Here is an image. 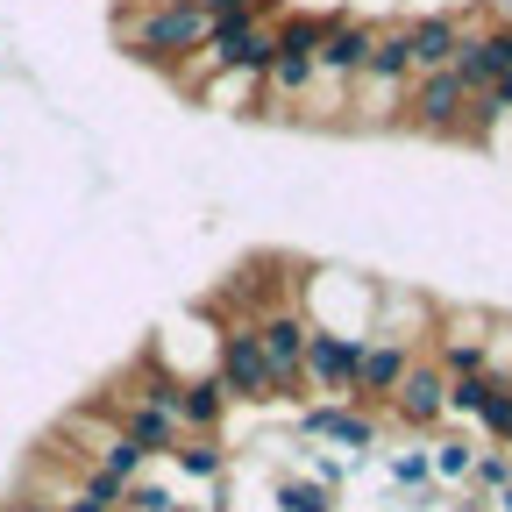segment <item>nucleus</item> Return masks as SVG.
Listing matches in <instances>:
<instances>
[{
    "label": "nucleus",
    "instance_id": "1",
    "mask_svg": "<svg viewBox=\"0 0 512 512\" xmlns=\"http://www.w3.org/2000/svg\"><path fill=\"white\" fill-rule=\"evenodd\" d=\"M207 43V15L192 8V0H157V8H143L136 22H121V50L128 57H185V50H200Z\"/></svg>",
    "mask_w": 512,
    "mask_h": 512
},
{
    "label": "nucleus",
    "instance_id": "2",
    "mask_svg": "<svg viewBox=\"0 0 512 512\" xmlns=\"http://www.w3.org/2000/svg\"><path fill=\"white\" fill-rule=\"evenodd\" d=\"M377 434H384V427H377V413H370V406H356V399H349V406H342V399H313V406H299V413H292V441H335L349 470H363V463H370Z\"/></svg>",
    "mask_w": 512,
    "mask_h": 512
},
{
    "label": "nucleus",
    "instance_id": "3",
    "mask_svg": "<svg viewBox=\"0 0 512 512\" xmlns=\"http://www.w3.org/2000/svg\"><path fill=\"white\" fill-rule=\"evenodd\" d=\"M214 384L228 392V406H278V392H271V363H264V349H256L249 320H221Z\"/></svg>",
    "mask_w": 512,
    "mask_h": 512
},
{
    "label": "nucleus",
    "instance_id": "4",
    "mask_svg": "<svg viewBox=\"0 0 512 512\" xmlns=\"http://www.w3.org/2000/svg\"><path fill=\"white\" fill-rule=\"evenodd\" d=\"M249 335H256V349H264V363H271V392H278V406L306 399V392H299V356H306V313H299L292 299H278V306H264V313L249 320Z\"/></svg>",
    "mask_w": 512,
    "mask_h": 512
},
{
    "label": "nucleus",
    "instance_id": "5",
    "mask_svg": "<svg viewBox=\"0 0 512 512\" xmlns=\"http://www.w3.org/2000/svg\"><path fill=\"white\" fill-rule=\"evenodd\" d=\"M356 356H363V335H328V328H306V356H299V392H320V399H349Z\"/></svg>",
    "mask_w": 512,
    "mask_h": 512
},
{
    "label": "nucleus",
    "instance_id": "6",
    "mask_svg": "<svg viewBox=\"0 0 512 512\" xmlns=\"http://www.w3.org/2000/svg\"><path fill=\"white\" fill-rule=\"evenodd\" d=\"M370 43H377V22H356V15H320V43H313V79H363L370 64Z\"/></svg>",
    "mask_w": 512,
    "mask_h": 512
},
{
    "label": "nucleus",
    "instance_id": "7",
    "mask_svg": "<svg viewBox=\"0 0 512 512\" xmlns=\"http://www.w3.org/2000/svg\"><path fill=\"white\" fill-rule=\"evenodd\" d=\"M463 107H470V93L456 86V72H413L406 121L420 136H463Z\"/></svg>",
    "mask_w": 512,
    "mask_h": 512
},
{
    "label": "nucleus",
    "instance_id": "8",
    "mask_svg": "<svg viewBox=\"0 0 512 512\" xmlns=\"http://www.w3.org/2000/svg\"><path fill=\"white\" fill-rule=\"evenodd\" d=\"M384 406H392V420H406V427H441L448 420V370L434 356H413L406 377H399V392Z\"/></svg>",
    "mask_w": 512,
    "mask_h": 512
},
{
    "label": "nucleus",
    "instance_id": "9",
    "mask_svg": "<svg viewBox=\"0 0 512 512\" xmlns=\"http://www.w3.org/2000/svg\"><path fill=\"white\" fill-rule=\"evenodd\" d=\"M406 363H413V349H399V342H363L356 377H349V399H356V406H384V399L399 392Z\"/></svg>",
    "mask_w": 512,
    "mask_h": 512
},
{
    "label": "nucleus",
    "instance_id": "10",
    "mask_svg": "<svg viewBox=\"0 0 512 512\" xmlns=\"http://www.w3.org/2000/svg\"><path fill=\"white\" fill-rule=\"evenodd\" d=\"M399 29H406V50H413V72H448V57H456V43H463L456 15H413Z\"/></svg>",
    "mask_w": 512,
    "mask_h": 512
},
{
    "label": "nucleus",
    "instance_id": "11",
    "mask_svg": "<svg viewBox=\"0 0 512 512\" xmlns=\"http://www.w3.org/2000/svg\"><path fill=\"white\" fill-rule=\"evenodd\" d=\"M171 420H178V434H214L228 420V392L214 377H185L178 399H171Z\"/></svg>",
    "mask_w": 512,
    "mask_h": 512
},
{
    "label": "nucleus",
    "instance_id": "12",
    "mask_svg": "<svg viewBox=\"0 0 512 512\" xmlns=\"http://www.w3.org/2000/svg\"><path fill=\"white\" fill-rule=\"evenodd\" d=\"M363 79H370L377 93H406V79H413V50H406V29H399V22H377V43H370Z\"/></svg>",
    "mask_w": 512,
    "mask_h": 512
},
{
    "label": "nucleus",
    "instance_id": "13",
    "mask_svg": "<svg viewBox=\"0 0 512 512\" xmlns=\"http://www.w3.org/2000/svg\"><path fill=\"white\" fill-rule=\"evenodd\" d=\"M171 463L192 477V484H221L228 470H235V456L214 441V434H178V448H171Z\"/></svg>",
    "mask_w": 512,
    "mask_h": 512
},
{
    "label": "nucleus",
    "instance_id": "14",
    "mask_svg": "<svg viewBox=\"0 0 512 512\" xmlns=\"http://www.w3.org/2000/svg\"><path fill=\"white\" fill-rule=\"evenodd\" d=\"M470 456H477V441H470V434L427 441V470H434V484H470Z\"/></svg>",
    "mask_w": 512,
    "mask_h": 512
},
{
    "label": "nucleus",
    "instance_id": "15",
    "mask_svg": "<svg viewBox=\"0 0 512 512\" xmlns=\"http://www.w3.org/2000/svg\"><path fill=\"white\" fill-rule=\"evenodd\" d=\"M342 498L335 491H320L306 477H271V512H335Z\"/></svg>",
    "mask_w": 512,
    "mask_h": 512
},
{
    "label": "nucleus",
    "instance_id": "16",
    "mask_svg": "<svg viewBox=\"0 0 512 512\" xmlns=\"http://www.w3.org/2000/svg\"><path fill=\"white\" fill-rule=\"evenodd\" d=\"M505 484H512V448H498V441H491V448H477V456H470V484H463V491H470V498H491V491H505Z\"/></svg>",
    "mask_w": 512,
    "mask_h": 512
},
{
    "label": "nucleus",
    "instance_id": "17",
    "mask_svg": "<svg viewBox=\"0 0 512 512\" xmlns=\"http://www.w3.org/2000/svg\"><path fill=\"white\" fill-rule=\"evenodd\" d=\"M384 477L399 491H434V470H427V448H399V456H384Z\"/></svg>",
    "mask_w": 512,
    "mask_h": 512
},
{
    "label": "nucleus",
    "instance_id": "18",
    "mask_svg": "<svg viewBox=\"0 0 512 512\" xmlns=\"http://www.w3.org/2000/svg\"><path fill=\"white\" fill-rule=\"evenodd\" d=\"M121 512H185V505H178L171 484H143V477H136V484L121 491Z\"/></svg>",
    "mask_w": 512,
    "mask_h": 512
},
{
    "label": "nucleus",
    "instance_id": "19",
    "mask_svg": "<svg viewBox=\"0 0 512 512\" xmlns=\"http://www.w3.org/2000/svg\"><path fill=\"white\" fill-rule=\"evenodd\" d=\"M192 8H200L207 22H256V15H264V0H192Z\"/></svg>",
    "mask_w": 512,
    "mask_h": 512
},
{
    "label": "nucleus",
    "instance_id": "20",
    "mask_svg": "<svg viewBox=\"0 0 512 512\" xmlns=\"http://www.w3.org/2000/svg\"><path fill=\"white\" fill-rule=\"evenodd\" d=\"M79 491H86V498H100V505H114V512H121V491H128V484H121V477H107V470H100V463H93V470H86V484H79Z\"/></svg>",
    "mask_w": 512,
    "mask_h": 512
},
{
    "label": "nucleus",
    "instance_id": "21",
    "mask_svg": "<svg viewBox=\"0 0 512 512\" xmlns=\"http://www.w3.org/2000/svg\"><path fill=\"white\" fill-rule=\"evenodd\" d=\"M491 8H498V22H512V0H491Z\"/></svg>",
    "mask_w": 512,
    "mask_h": 512
}]
</instances>
